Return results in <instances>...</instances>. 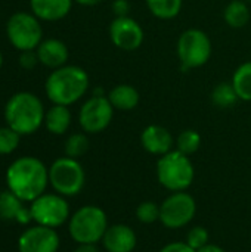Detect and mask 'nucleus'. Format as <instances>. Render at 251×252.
I'll list each match as a JSON object with an SVG mask.
<instances>
[{"instance_id": "nucleus-1", "label": "nucleus", "mask_w": 251, "mask_h": 252, "mask_svg": "<svg viewBox=\"0 0 251 252\" xmlns=\"http://www.w3.org/2000/svg\"><path fill=\"white\" fill-rule=\"evenodd\" d=\"M7 189L24 202H33L44 193L49 185V170L34 157L13 161L6 171Z\"/></svg>"}, {"instance_id": "nucleus-2", "label": "nucleus", "mask_w": 251, "mask_h": 252, "mask_svg": "<svg viewBox=\"0 0 251 252\" xmlns=\"http://www.w3.org/2000/svg\"><path fill=\"white\" fill-rule=\"evenodd\" d=\"M89 89L87 72L75 65L56 68L46 80V94L53 105L70 106L84 96Z\"/></svg>"}, {"instance_id": "nucleus-3", "label": "nucleus", "mask_w": 251, "mask_h": 252, "mask_svg": "<svg viewBox=\"0 0 251 252\" xmlns=\"http://www.w3.org/2000/svg\"><path fill=\"white\" fill-rule=\"evenodd\" d=\"M44 115L40 99L28 92L15 93L4 108L7 126L21 136L36 133L44 123Z\"/></svg>"}, {"instance_id": "nucleus-4", "label": "nucleus", "mask_w": 251, "mask_h": 252, "mask_svg": "<svg viewBox=\"0 0 251 252\" xmlns=\"http://www.w3.org/2000/svg\"><path fill=\"white\" fill-rule=\"evenodd\" d=\"M194 177L195 170L188 155L176 149L160 157L157 162V179L167 190L183 192L192 185Z\"/></svg>"}, {"instance_id": "nucleus-5", "label": "nucleus", "mask_w": 251, "mask_h": 252, "mask_svg": "<svg viewBox=\"0 0 251 252\" xmlns=\"http://www.w3.org/2000/svg\"><path fill=\"white\" fill-rule=\"evenodd\" d=\"M107 213L96 205L78 208L68 221V232L77 244H98L108 229Z\"/></svg>"}, {"instance_id": "nucleus-6", "label": "nucleus", "mask_w": 251, "mask_h": 252, "mask_svg": "<svg viewBox=\"0 0 251 252\" xmlns=\"http://www.w3.org/2000/svg\"><path fill=\"white\" fill-rule=\"evenodd\" d=\"M213 47L210 37L198 28L183 31L178 40V58L182 71H189L206 65L212 56Z\"/></svg>"}, {"instance_id": "nucleus-7", "label": "nucleus", "mask_w": 251, "mask_h": 252, "mask_svg": "<svg viewBox=\"0 0 251 252\" xmlns=\"http://www.w3.org/2000/svg\"><path fill=\"white\" fill-rule=\"evenodd\" d=\"M86 182L84 168L70 157L58 158L49 168V183L58 195L65 198L78 195Z\"/></svg>"}, {"instance_id": "nucleus-8", "label": "nucleus", "mask_w": 251, "mask_h": 252, "mask_svg": "<svg viewBox=\"0 0 251 252\" xmlns=\"http://www.w3.org/2000/svg\"><path fill=\"white\" fill-rule=\"evenodd\" d=\"M197 213L195 199L183 192H172L160 205V221L167 229H182L188 226Z\"/></svg>"}, {"instance_id": "nucleus-9", "label": "nucleus", "mask_w": 251, "mask_h": 252, "mask_svg": "<svg viewBox=\"0 0 251 252\" xmlns=\"http://www.w3.org/2000/svg\"><path fill=\"white\" fill-rule=\"evenodd\" d=\"M7 37L15 49L24 52V50H34L41 43V27L36 16L18 12L13 13L6 25Z\"/></svg>"}, {"instance_id": "nucleus-10", "label": "nucleus", "mask_w": 251, "mask_h": 252, "mask_svg": "<svg viewBox=\"0 0 251 252\" xmlns=\"http://www.w3.org/2000/svg\"><path fill=\"white\" fill-rule=\"evenodd\" d=\"M31 217L36 224L56 229L70 220V205L62 195L43 193L31 202Z\"/></svg>"}, {"instance_id": "nucleus-11", "label": "nucleus", "mask_w": 251, "mask_h": 252, "mask_svg": "<svg viewBox=\"0 0 251 252\" xmlns=\"http://www.w3.org/2000/svg\"><path fill=\"white\" fill-rule=\"evenodd\" d=\"M114 106L111 105L108 96H93L80 109L78 121L86 133L96 134L104 131L112 121Z\"/></svg>"}, {"instance_id": "nucleus-12", "label": "nucleus", "mask_w": 251, "mask_h": 252, "mask_svg": "<svg viewBox=\"0 0 251 252\" xmlns=\"http://www.w3.org/2000/svg\"><path fill=\"white\" fill-rule=\"evenodd\" d=\"M109 38L112 44L121 50H138L145 38L141 24L130 16H117L109 24Z\"/></svg>"}, {"instance_id": "nucleus-13", "label": "nucleus", "mask_w": 251, "mask_h": 252, "mask_svg": "<svg viewBox=\"0 0 251 252\" xmlns=\"http://www.w3.org/2000/svg\"><path fill=\"white\" fill-rule=\"evenodd\" d=\"M61 245L55 229L36 224L22 232L18 239L19 252H58Z\"/></svg>"}, {"instance_id": "nucleus-14", "label": "nucleus", "mask_w": 251, "mask_h": 252, "mask_svg": "<svg viewBox=\"0 0 251 252\" xmlns=\"http://www.w3.org/2000/svg\"><path fill=\"white\" fill-rule=\"evenodd\" d=\"M141 143L148 154L163 157L169 154L170 151H173L175 140L166 127L151 124L143 128L141 134Z\"/></svg>"}, {"instance_id": "nucleus-15", "label": "nucleus", "mask_w": 251, "mask_h": 252, "mask_svg": "<svg viewBox=\"0 0 251 252\" xmlns=\"http://www.w3.org/2000/svg\"><path fill=\"white\" fill-rule=\"evenodd\" d=\"M101 242L107 252H132L136 248L138 238L127 224H114L107 229Z\"/></svg>"}, {"instance_id": "nucleus-16", "label": "nucleus", "mask_w": 251, "mask_h": 252, "mask_svg": "<svg viewBox=\"0 0 251 252\" xmlns=\"http://www.w3.org/2000/svg\"><path fill=\"white\" fill-rule=\"evenodd\" d=\"M0 219L19 224H28L33 220L31 210L24 207V201H21L9 189L0 192Z\"/></svg>"}, {"instance_id": "nucleus-17", "label": "nucleus", "mask_w": 251, "mask_h": 252, "mask_svg": "<svg viewBox=\"0 0 251 252\" xmlns=\"http://www.w3.org/2000/svg\"><path fill=\"white\" fill-rule=\"evenodd\" d=\"M38 61L49 68H61L68 59V47L64 41L56 38L44 40L37 47Z\"/></svg>"}, {"instance_id": "nucleus-18", "label": "nucleus", "mask_w": 251, "mask_h": 252, "mask_svg": "<svg viewBox=\"0 0 251 252\" xmlns=\"http://www.w3.org/2000/svg\"><path fill=\"white\" fill-rule=\"evenodd\" d=\"M34 15L44 21H58L71 10L72 0H30Z\"/></svg>"}, {"instance_id": "nucleus-19", "label": "nucleus", "mask_w": 251, "mask_h": 252, "mask_svg": "<svg viewBox=\"0 0 251 252\" xmlns=\"http://www.w3.org/2000/svg\"><path fill=\"white\" fill-rule=\"evenodd\" d=\"M108 99H109L111 105L114 106V109L132 111L138 106L141 96H139V92L133 86L118 84L108 93Z\"/></svg>"}, {"instance_id": "nucleus-20", "label": "nucleus", "mask_w": 251, "mask_h": 252, "mask_svg": "<svg viewBox=\"0 0 251 252\" xmlns=\"http://www.w3.org/2000/svg\"><path fill=\"white\" fill-rule=\"evenodd\" d=\"M71 124V112L68 106L53 105L44 115V126L52 134H64Z\"/></svg>"}, {"instance_id": "nucleus-21", "label": "nucleus", "mask_w": 251, "mask_h": 252, "mask_svg": "<svg viewBox=\"0 0 251 252\" xmlns=\"http://www.w3.org/2000/svg\"><path fill=\"white\" fill-rule=\"evenodd\" d=\"M226 24L232 28H243L249 24L251 18L250 7L244 0H231L223 12Z\"/></svg>"}, {"instance_id": "nucleus-22", "label": "nucleus", "mask_w": 251, "mask_h": 252, "mask_svg": "<svg viewBox=\"0 0 251 252\" xmlns=\"http://www.w3.org/2000/svg\"><path fill=\"white\" fill-rule=\"evenodd\" d=\"M231 83L240 100L251 102V62H244L235 69Z\"/></svg>"}, {"instance_id": "nucleus-23", "label": "nucleus", "mask_w": 251, "mask_h": 252, "mask_svg": "<svg viewBox=\"0 0 251 252\" xmlns=\"http://www.w3.org/2000/svg\"><path fill=\"white\" fill-rule=\"evenodd\" d=\"M183 0H146L149 12L158 19H173L180 13Z\"/></svg>"}, {"instance_id": "nucleus-24", "label": "nucleus", "mask_w": 251, "mask_h": 252, "mask_svg": "<svg viewBox=\"0 0 251 252\" xmlns=\"http://www.w3.org/2000/svg\"><path fill=\"white\" fill-rule=\"evenodd\" d=\"M240 100L232 83H219L212 92V102L222 109L232 108Z\"/></svg>"}, {"instance_id": "nucleus-25", "label": "nucleus", "mask_w": 251, "mask_h": 252, "mask_svg": "<svg viewBox=\"0 0 251 252\" xmlns=\"http://www.w3.org/2000/svg\"><path fill=\"white\" fill-rule=\"evenodd\" d=\"M201 146V136L195 130H183L176 139V149L188 157L195 154Z\"/></svg>"}, {"instance_id": "nucleus-26", "label": "nucleus", "mask_w": 251, "mask_h": 252, "mask_svg": "<svg viewBox=\"0 0 251 252\" xmlns=\"http://www.w3.org/2000/svg\"><path fill=\"white\" fill-rule=\"evenodd\" d=\"M89 151V139L83 133L71 134L65 142V154L70 158H80Z\"/></svg>"}, {"instance_id": "nucleus-27", "label": "nucleus", "mask_w": 251, "mask_h": 252, "mask_svg": "<svg viewBox=\"0 0 251 252\" xmlns=\"http://www.w3.org/2000/svg\"><path fill=\"white\" fill-rule=\"evenodd\" d=\"M136 219L143 224H152L160 220V205L152 201L141 202L136 208Z\"/></svg>"}, {"instance_id": "nucleus-28", "label": "nucleus", "mask_w": 251, "mask_h": 252, "mask_svg": "<svg viewBox=\"0 0 251 252\" xmlns=\"http://www.w3.org/2000/svg\"><path fill=\"white\" fill-rule=\"evenodd\" d=\"M21 134L7 127H0V155H9L12 154L18 145H19Z\"/></svg>"}, {"instance_id": "nucleus-29", "label": "nucleus", "mask_w": 251, "mask_h": 252, "mask_svg": "<svg viewBox=\"0 0 251 252\" xmlns=\"http://www.w3.org/2000/svg\"><path fill=\"white\" fill-rule=\"evenodd\" d=\"M209 239H210L209 230H207L206 227L195 226V227H192V229L188 232L186 241H185V242H186L192 250L198 251V250H201L203 247H206V245L209 244Z\"/></svg>"}, {"instance_id": "nucleus-30", "label": "nucleus", "mask_w": 251, "mask_h": 252, "mask_svg": "<svg viewBox=\"0 0 251 252\" xmlns=\"http://www.w3.org/2000/svg\"><path fill=\"white\" fill-rule=\"evenodd\" d=\"M37 62H40L38 61V56H37V52H34V50H24L21 53L19 65L24 69H33L37 65Z\"/></svg>"}, {"instance_id": "nucleus-31", "label": "nucleus", "mask_w": 251, "mask_h": 252, "mask_svg": "<svg viewBox=\"0 0 251 252\" xmlns=\"http://www.w3.org/2000/svg\"><path fill=\"white\" fill-rule=\"evenodd\" d=\"M160 252H197L192 250L186 242H172L167 244L166 247H163Z\"/></svg>"}, {"instance_id": "nucleus-32", "label": "nucleus", "mask_w": 251, "mask_h": 252, "mask_svg": "<svg viewBox=\"0 0 251 252\" xmlns=\"http://www.w3.org/2000/svg\"><path fill=\"white\" fill-rule=\"evenodd\" d=\"M112 10L115 13V18L117 16H129V10H130L129 0H114Z\"/></svg>"}, {"instance_id": "nucleus-33", "label": "nucleus", "mask_w": 251, "mask_h": 252, "mask_svg": "<svg viewBox=\"0 0 251 252\" xmlns=\"http://www.w3.org/2000/svg\"><path fill=\"white\" fill-rule=\"evenodd\" d=\"M74 252H99L96 244H78Z\"/></svg>"}, {"instance_id": "nucleus-34", "label": "nucleus", "mask_w": 251, "mask_h": 252, "mask_svg": "<svg viewBox=\"0 0 251 252\" xmlns=\"http://www.w3.org/2000/svg\"><path fill=\"white\" fill-rule=\"evenodd\" d=\"M197 252H226L223 248L217 247V245H213V244H207L206 247H203L201 250H198Z\"/></svg>"}, {"instance_id": "nucleus-35", "label": "nucleus", "mask_w": 251, "mask_h": 252, "mask_svg": "<svg viewBox=\"0 0 251 252\" xmlns=\"http://www.w3.org/2000/svg\"><path fill=\"white\" fill-rule=\"evenodd\" d=\"M74 1H77L78 4H83V6H95V4L102 3L104 0H74Z\"/></svg>"}, {"instance_id": "nucleus-36", "label": "nucleus", "mask_w": 251, "mask_h": 252, "mask_svg": "<svg viewBox=\"0 0 251 252\" xmlns=\"http://www.w3.org/2000/svg\"><path fill=\"white\" fill-rule=\"evenodd\" d=\"M1 62H3V58H1V53H0V68H1Z\"/></svg>"}]
</instances>
